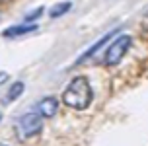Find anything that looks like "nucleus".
Here are the masks:
<instances>
[{"label":"nucleus","mask_w":148,"mask_h":146,"mask_svg":"<svg viewBox=\"0 0 148 146\" xmlns=\"http://www.w3.org/2000/svg\"><path fill=\"white\" fill-rule=\"evenodd\" d=\"M92 97H94V92L90 88V82L84 76H78L64 90L62 101L66 103L68 107H74V109H86L92 103Z\"/></svg>","instance_id":"obj_1"},{"label":"nucleus","mask_w":148,"mask_h":146,"mask_svg":"<svg viewBox=\"0 0 148 146\" xmlns=\"http://www.w3.org/2000/svg\"><path fill=\"white\" fill-rule=\"evenodd\" d=\"M41 129H43V117L39 115L37 111L25 113L18 121V134H20V138H31V136L39 134Z\"/></svg>","instance_id":"obj_2"},{"label":"nucleus","mask_w":148,"mask_h":146,"mask_svg":"<svg viewBox=\"0 0 148 146\" xmlns=\"http://www.w3.org/2000/svg\"><path fill=\"white\" fill-rule=\"evenodd\" d=\"M131 35H121L117 37L113 43L107 47V51H105V64L107 66H115L121 60V58L125 57V53L129 51V47H131Z\"/></svg>","instance_id":"obj_3"},{"label":"nucleus","mask_w":148,"mask_h":146,"mask_svg":"<svg viewBox=\"0 0 148 146\" xmlns=\"http://www.w3.org/2000/svg\"><path fill=\"white\" fill-rule=\"evenodd\" d=\"M59 111V99L57 97H43L39 101V115L41 117H55V113Z\"/></svg>","instance_id":"obj_4"},{"label":"nucleus","mask_w":148,"mask_h":146,"mask_svg":"<svg viewBox=\"0 0 148 146\" xmlns=\"http://www.w3.org/2000/svg\"><path fill=\"white\" fill-rule=\"evenodd\" d=\"M115 33H117V29H113V31H109V33H105V35L101 37V39H99V41H96V45H92V47H90L88 51L84 53V55H82V57L78 58V60H76V62H82V60H86V58L94 57V55H96V53L99 51V49H101V47H105V43H109L111 39H113V35H115Z\"/></svg>","instance_id":"obj_5"},{"label":"nucleus","mask_w":148,"mask_h":146,"mask_svg":"<svg viewBox=\"0 0 148 146\" xmlns=\"http://www.w3.org/2000/svg\"><path fill=\"white\" fill-rule=\"evenodd\" d=\"M37 29L35 23H31V25H12V27H8L2 31V35L4 37H18V35H27V33H33Z\"/></svg>","instance_id":"obj_6"},{"label":"nucleus","mask_w":148,"mask_h":146,"mask_svg":"<svg viewBox=\"0 0 148 146\" xmlns=\"http://www.w3.org/2000/svg\"><path fill=\"white\" fill-rule=\"evenodd\" d=\"M22 92H23V82H14L12 84V88L8 90V94H6V101H14V99H18L20 95H22Z\"/></svg>","instance_id":"obj_7"},{"label":"nucleus","mask_w":148,"mask_h":146,"mask_svg":"<svg viewBox=\"0 0 148 146\" xmlns=\"http://www.w3.org/2000/svg\"><path fill=\"white\" fill-rule=\"evenodd\" d=\"M70 2H60V4H57V6H53L51 8V12H49V16L51 18H59V16H62V14H66L68 10H70Z\"/></svg>","instance_id":"obj_8"},{"label":"nucleus","mask_w":148,"mask_h":146,"mask_svg":"<svg viewBox=\"0 0 148 146\" xmlns=\"http://www.w3.org/2000/svg\"><path fill=\"white\" fill-rule=\"evenodd\" d=\"M41 14H43V8H35L33 12H29V14L23 18V23H25V25H29V22H35V20H37Z\"/></svg>","instance_id":"obj_9"},{"label":"nucleus","mask_w":148,"mask_h":146,"mask_svg":"<svg viewBox=\"0 0 148 146\" xmlns=\"http://www.w3.org/2000/svg\"><path fill=\"white\" fill-rule=\"evenodd\" d=\"M142 27H144V33H146V37H148V14L144 16V22H142Z\"/></svg>","instance_id":"obj_10"},{"label":"nucleus","mask_w":148,"mask_h":146,"mask_svg":"<svg viewBox=\"0 0 148 146\" xmlns=\"http://www.w3.org/2000/svg\"><path fill=\"white\" fill-rule=\"evenodd\" d=\"M6 80H8V74H6V72H0V86H2Z\"/></svg>","instance_id":"obj_11"},{"label":"nucleus","mask_w":148,"mask_h":146,"mask_svg":"<svg viewBox=\"0 0 148 146\" xmlns=\"http://www.w3.org/2000/svg\"><path fill=\"white\" fill-rule=\"evenodd\" d=\"M0 121H2V113H0Z\"/></svg>","instance_id":"obj_12"},{"label":"nucleus","mask_w":148,"mask_h":146,"mask_svg":"<svg viewBox=\"0 0 148 146\" xmlns=\"http://www.w3.org/2000/svg\"><path fill=\"white\" fill-rule=\"evenodd\" d=\"M0 146H6V144H0Z\"/></svg>","instance_id":"obj_13"}]
</instances>
